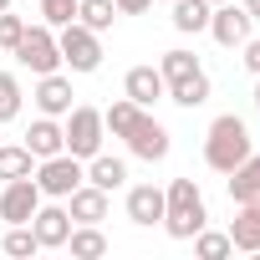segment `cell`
Instances as JSON below:
<instances>
[{
    "mask_svg": "<svg viewBox=\"0 0 260 260\" xmlns=\"http://www.w3.org/2000/svg\"><path fill=\"white\" fill-rule=\"evenodd\" d=\"M255 148H250V127H245V117H235V112H219L214 122H209V133H204V164L214 169V174H230L235 164H245Z\"/></svg>",
    "mask_w": 260,
    "mask_h": 260,
    "instance_id": "6da1fadb",
    "label": "cell"
},
{
    "mask_svg": "<svg viewBox=\"0 0 260 260\" xmlns=\"http://www.w3.org/2000/svg\"><path fill=\"white\" fill-rule=\"evenodd\" d=\"M209 224V209H204V194L194 179H174L164 189V230L174 240H194L199 230Z\"/></svg>",
    "mask_w": 260,
    "mask_h": 260,
    "instance_id": "7a4b0ae2",
    "label": "cell"
},
{
    "mask_svg": "<svg viewBox=\"0 0 260 260\" xmlns=\"http://www.w3.org/2000/svg\"><path fill=\"white\" fill-rule=\"evenodd\" d=\"M56 51H61V67H72V72H97L102 67V36L82 21L56 26Z\"/></svg>",
    "mask_w": 260,
    "mask_h": 260,
    "instance_id": "3957f363",
    "label": "cell"
},
{
    "mask_svg": "<svg viewBox=\"0 0 260 260\" xmlns=\"http://www.w3.org/2000/svg\"><path fill=\"white\" fill-rule=\"evenodd\" d=\"M77 184H87V164L77 153H51V158H36V189L41 199H67Z\"/></svg>",
    "mask_w": 260,
    "mask_h": 260,
    "instance_id": "277c9868",
    "label": "cell"
},
{
    "mask_svg": "<svg viewBox=\"0 0 260 260\" xmlns=\"http://www.w3.org/2000/svg\"><path fill=\"white\" fill-rule=\"evenodd\" d=\"M61 133H67V153H77V158L87 164L92 153H102V138H107V127H102V112H97V107L77 102V107L67 112V122H61Z\"/></svg>",
    "mask_w": 260,
    "mask_h": 260,
    "instance_id": "5b68a950",
    "label": "cell"
},
{
    "mask_svg": "<svg viewBox=\"0 0 260 260\" xmlns=\"http://www.w3.org/2000/svg\"><path fill=\"white\" fill-rule=\"evenodd\" d=\"M26 72H36V77H46V72H56L61 67V51H56V26H26V36L16 41V51H11Z\"/></svg>",
    "mask_w": 260,
    "mask_h": 260,
    "instance_id": "8992f818",
    "label": "cell"
},
{
    "mask_svg": "<svg viewBox=\"0 0 260 260\" xmlns=\"http://www.w3.org/2000/svg\"><path fill=\"white\" fill-rule=\"evenodd\" d=\"M122 143L133 148V158H143V164H164V158H169V127L143 107V112H138V122L127 127V138H122Z\"/></svg>",
    "mask_w": 260,
    "mask_h": 260,
    "instance_id": "52a82bcc",
    "label": "cell"
},
{
    "mask_svg": "<svg viewBox=\"0 0 260 260\" xmlns=\"http://www.w3.org/2000/svg\"><path fill=\"white\" fill-rule=\"evenodd\" d=\"M36 209H41L36 174H31V179H11L6 189H0V219H6V224H31Z\"/></svg>",
    "mask_w": 260,
    "mask_h": 260,
    "instance_id": "ba28073f",
    "label": "cell"
},
{
    "mask_svg": "<svg viewBox=\"0 0 260 260\" xmlns=\"http://www.w3.org/2000/svg\"><path fill=\"white\" fill-rule=\"evenodd\" d=\"M250 11L245 6H235V0H224V6H214L209 11V36L219 41V46H245L250 41Z\"/></svg>",
    "mask_w": 260,
    "mask_h": 260,
    "instance_id": "9c48e42d",
    "label": "cell"
},
{
    "mask_svg": "<svg viewBox=\"0 0 260 260\" xmlns=\"http://www.w3.org/2000/svg\"><path fill=\"white\" fill-rule=\"evenodd\" d=\"M31 230H36L41 250H61V245H67V235H72V214H67V204H61V199L41 204V209L31 214Z\"/></svg>",
    "mask_w": 260,
    "mask_h": 260,
    "instance_id": "30bf717a",
    "label": "cell"
},
{
    "mask_svg": "<svg viewBox=\"0 0 260 260\" xmlns=\"http://www.w3.org/2000/svg\"><path fill=\"white\" fill-rule=\"evenodd\" d=\"M122 97H133L138 107H153V102L169 97V82H164L158 67H133V72L122 77Z\"/></svg>",
    "mask_w": 260,
    "mask_h": 260,
    "instance_id": "8fae6325",
    "label": "cell"
},
{
    "mask_svg": "<svg viewBox=\"0 0 260 260\" xmlns=\"http://www.w3.org/2000/svg\"><path fill=\"white\" fill-rule=\"evenodd\" d=\"M67 214H72V224H102V219H107V189L77 184V189L67 194Z\"/></svg>",
    "mask_w": 260,
    "mask_h": 260,
    "instance_id": "7c38bea8",
    "label": "cell"
},
{
    "mask_svg": "<svg viewBox=\"0 0 260 260\" xmlns=\"http://www.w3.org/2000/svg\"><path fill=\"white\" fill-rule=\"evenodd\" d=\"M224 235H230V245H235V250L260 255V194L240 204V214L230 219V230H224Z\"/></svg>",
    "mask_w": 260,
    "mask_h": 260,
    "instance_id": "4fadbf2b",
    "label": "cell"
},
{
    "mask_svg": "<svg viewBox=\"0 0 260 260\" xmlns=\"http://www.w3.org/2000/svg\"><path fill=\"white\" fill-rule=\"evenodd\" d=\"M127 219L143 224V230L164 224V189L158 184H133L127 189Z\"/></svg>",
    "mask_w": 260,
    "mask_h": 260,
    "instance_id": "5bb4252c",
    "label": "cell"
},
{
    "mask_svg": "<svg viewBox=\"0 0 260 260\" xmlns=\"http://www.w3.org/2000/svg\"><path fill=\"white\" fill-rule=\"evenodd\" d=\"M77 92H72V82L61 77V72H46L41 82H36V107L46 112V117H67L77 102H72Z\"/></svg>",
    "mask_w": 260,
    "mask_h": 260,
    "instance_id": "9a60e30c",
    "label": "cell"
},
{
    "mask_svg": "<svg viewBox=\"0 0 260 260\" xmlns=\"http://www.w3.org/2000/svg\"><path fill=\"white\" fill-rule=\"evenodd\" d=\"M26 148H31L36 158H51V153H61V148H67V133H61V122L41 112V117L26 127Z\"/></svg>",
    "mask_w": 260,
    "mask_h": 260,
    "instance_id": "2e32d148",
    "label": "cell"
},
{
    "mask_svg": "<svg viewBox=\"0 0 260 260\" xmlns=\"http://www.w3.org/2000/svg\"><path fill=\"white\" fill-rule=\"evenodd\" d=\"M87 184H97V189L117 194V189L127 184V164H122V158H112V153H92V158H87Z\"/></svg>",
    "mask_w": 260,
    "mask_h": 260,
    "instance_id": "e0dca14e",
    "label": "cell"
},
{
    "mask_svg": "<svg viewBox=\"0 0 260 260\" xmlns=\"http://www.w3.org/2000/svg\"><path fill=\"white\" fill-rule=\"evenodd\" d=\"M61 250H72L77 260H102V255H107V235H102L97 224H72V235H67Z\"/></svg>",
    "mask_w": 260,
    "mask_h": 260,
    "instance_id": "ac0fdd59",
    "label": "cell"
},
{
    "mask_svg": "<svg viewBox=\"0 0 260 260\" xmlns=\"http://www.w3.org/2000/svg\"><path fill=\"white\" fill-rule=\"evenodd\" d=\"M255 194H260V153H250L245 164L230 169V199L245 204V199H255Z\"/></svg>",
    "mask_w": 260,
    "mask_h": 260,
    "instance_id": "d6986e66",
    "label": "cell"
},
{
    "mask_svg": "<svg viewBox=\"0 0 260 260\" xmlns=\"http://www.w3.org/2000/svg\"><path fill=\"white\" fill-rule=\"evenodd\" d=\"M209 0H174V31H184V36H199V31H209Z\"/></svg>",
    "mask_w": 260,
    "mask_h": 260,
    "instance_id": "ffe728a7",
    "label": "cell"
},
{
    "mask_svg": "<svg viewBox=\"0 0 260 260\" xmlns=\"http://www.w3.org/2000/svg\"><path fill=\"white\" fill-rule=\"evenodd\" d=\"M138 112H143V107H138L133 97H117L112 107H102V127H107L112 138H127V127L138 122Z\"/></svg>",
    "mask_w": 260,
    "mask_h": 260,
    "instance_id": "44dd1931",
    "label": "cell"
},
{
    "mask_svg": "<svg viewBox=\"0 0 260 260\" xmlns=\"http://www.w3.org/2000/svg\"><path fill=\"white\" fill-rule=\"evenodd\" d=\"M209 92H214V87H209V77H204V72H194V77H184V82H174V87H169V102H179V107H204V102H209Z\"/></svg>",
    "mask_w": 260,
    "mask_h": 260,
    "instance_id": "7402d4cb",
    "label": "cell"
},
{
    "mask_svg": "<svg viewBox=\"0 0 260 260\" xmlns=\"http://www.w3.org/2000/svg\"><path fill=\"white\" fill-rule=\"evenodd\" d=\"M36 174V153L21 143V148H0V184H11V179H31Z\"/></svg>",
    "mask_w": 260,
    "mask_h": 260,
    "instance_id": "603a6c76",
    "label": "cell"
},
{
    "mask_svg": "<svg viewBox=\"0 0 260 260\" xmlns=\"http://www.w3.org/2000/svg\"><path fill=\"white\" fill-rule=\"evenodd\" d=\"M158 72H164V82L174 87V82H184V77H194V72H204V67H199V56H194V51H184V46H174V51H164V61H158Z\"/></svg>",
    "mask_w": 260,
    "mask_h": 260,
    "instance_id": "cb8c5ba5",
    "label": "cell"
},
{
    "mask_svg": "<svg viewBox=\"0 0 260 260\" xmlns=\"http://www.w3.org/2000/svg\"><path fill=\"white\" fill-rule=\"evenodd\" d=\"M77 21H82V26H92V31L102 36V31L117 21V6H112V0H77Z\"/></svg>",
    "mask_w": 260,
    "mask_h": 260,
    "instance_id": "d4e9b609",
    "label": "cell"
},
{
    "mask_svg": "<svg viewBox=\"0 0 260 260\" xmlns=\"http://www.w3.org/2000/svg\"><path fill=\"white\" fill-rule=\"evenodd\" d=\"M36 250H41V240H36V230H31V224H11V230H6V255L31 260Z\"/></svg>",
    "mask_w": 260,
    "mask_h": 260,
    "instance_id": "484cf974",
    "label": "cell"
},
{
    "mask_svg": "<svg viewBox=\"0 0 260 260\" xmlns=\"http://www.w3.org/2000/svg\"><path fill=\"white\" fill-rule=\"evenodd\" d=\"M194 255H199V260H224V255H235V245H230V235H219V230H199V235H194Z\"/></svg>",
    "mask_w": 260,
    "mask_h": 260,
    "instance_id": "4316f807",
    "label": "cell"
},
{
    "mask_svg": "<svg viewBox=\"0 0 260 260\" xmlns=\"http://www.w3.org/2000/svg\"><path fill=\"white\" fill-rule=\"evenodd\" d=\"M21 82L11 77V72H0V122H11V117H21Z\"/></svg>",
    "mask_w": 260,
    "mask_h": 260,
    "instance_id": "83f0119b",
    "label": "cell"
},
{
    "mask_svg": "<svg viewBox=\"0 0 260 260\" xmlns=\"http://www.w3.org/2000/svg\"><path fill=\"white\" fill-rule=\"evenodd\" d=\"M26 36V21L11 16V11H0V51H16V41Z\"/></svg>",
    "mask_w": 260,
    "mask_h": 260,
    "instance_id": "f1b7e54d",
    "label": "cell"
},
{
    "mask_svg": "<svg viewBox=\"0 0 260 260\" xmlns=\"http://www.w3.org/2000/svg\"><path fill=\"white\" fill-rule=\"evenodd\" d=\"M41 16H46V26H67V21H77V0H41Z\"/></svg>",
    "mask_w": 260,
    "mask_h": 260,
    "instance_id": "f546056e",
    "label": "cell"
},
{
    "mask_svg": "<svg viewBox=\"0 0 260 260\" xmlns=\"http://www.w3.org/2000/svg\"><path fill=\"white\" fill-rule=\"evenodd\" d=\"M112 6H117V16H143L153 0H112Z\"/></svg>",
    "mask_w": 260,
    "mask_h": 260,
    "instance_id": "4dcf8cb0",
    "label": "cell"
},
{
    "mask_svg": "<svg viewBox=\"0 0 260 260\" xmlns=\"http://www.w3.org/2000/svg\"><path fill=\"white\" fill-rule=\"evenodd\" d=\"M245 67L260 77V36H250V41H245Z\"/></svg>",
    "mask_w": 260,
    "mask_h": 260,
    "instance_id": "1f68e13d",
    "label": "cell"
},
{
    "mask_svg": "<svg viewBox=\"0 0 260 260\" xmlns=\"http://www.w3.org/2000/svg\"><path fill=\"white\" fill-rule=\"evenodd\" d=\"M245 11H250V21H260V0H245Z\"/></svg>",
    "mask_w": 260,
    "mask_h": 260,
    "instance_id": "d6a6232c",
    "label": "cell"
},
{
    "mask_svg": "<svg viewBox=\"0 0 260 260\" xmlns=\"http://www.w3.org/2000/svg\"><path fill=\"white\" fill-rule=\"evenodd\" d=\"M255 107H260V77H255Z\"/></svg>",
    "mask_w": 260,
    "mask_h": 260,
    "instance_id": "836d02e7",
    "label": "cell"
},
{
    "mask_svg": "<svg viewBox=\"0 0 260 260\" xmlns=\"http://www.w3.org/2000/svg\"><path fill=\"white\" fill-rule=\"evenodd\" d=\"M0 11H11V0H0Z\"/></svg>",
    "mask_w": 260,
    "mask_h": 260,
    "instance_id": "e575fe53",
    "label": "cell"
},
{
    "mask_svg": "<svg viewBox=\"0 0 260 260\" xmlns=\"http://www.w3.org/2000/svg\"><path fill=\"white\" fill-rule=\"evenodd\" d=\"M209 6H224V0H209Z\"/></svg>",
    "mask_w": 260,
    "mask_h": 260,
    "instance_id": "d590c367",
    "label": "cell"
},
{
    "mask_svg": "<svg viewBox=\"0 0 260 260\" xmlns=\"http://www.w3.org/2000/svg\"><path fill=\"white\" fill-rule=\"evenodd\" d=\"M169 6H174V0H169Z\"/></svg>",
    "mask_w": 260,
    "mask_h": 260,
    "instance_id": "8d00e7d4",
    "label": "cell"
}]
</instances>
